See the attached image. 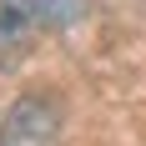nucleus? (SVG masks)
Listing matches in <instances>:
<instances>
[{
  "instance_id": "1",
  "label": "nucleus",
  "mask_w": 146,
  "mask_h": 146,
  "mask_svg": "<svg viewBox=\"0 0 146 146\" xmlns=\"http://www.w3.org/2000/svg\"><path fill=\"white\" fill-rule=\"evenodd\" d=\"M60 141V106L56 96H20L5 111L0 146H56Z\"/></svg>"
},
{
  "instance_id": "3",
  "label": "nucleus",
  "mask_w": 146,
  "mask_h": 146,
  "mask_svg": "<svg viewBox=\"0 0 146 146\" xmlns=\"http://www.w3.org/2000/svg\"><path fill=\"white\" fill-rule=\"evenodd\" d=\"M30 15H20V10H10L5 0H0V71H15L20 60H25V50H30Z\"/></svg>"
},
{
  "instance_id": "2",
  "label": "nucleus",
  "mask_w": 146,
  "mask_h": 146,
  "mask_svg": "<svg viewBox=\"0 0 146 146\" xmlns=\"http://www.w3.org/2000/svg\"><path fill=\"white\" fill-rule=\"evenodd\" d=\"M5 5L20 10V15H30V20L45 25V30H66V25H76V20L86 15L91 0H5Z\"/></svg>"
}]
</instances>
